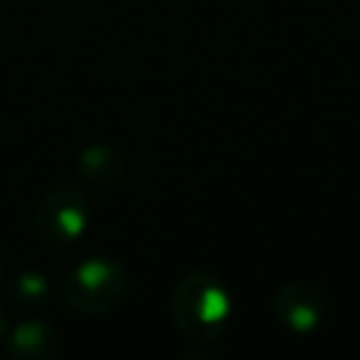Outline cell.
I'll return each mask as SVG.
<instances>
[{"instance_id": "1", "label": "cell", "mask_w": 360, "mask_h": 360, "mask_svg": "<svg viewBox=\"0 0 360 360\" xmlns=\"http://www.w3.org/2000/svg\"><path fill=\"white\" fill-rule=\"evenodd\" d=\"M169 312L186 340L211 343L225 332L233 315V298L219 276L188 270L169 295Z\"/></svg>"}, {"instance_id": "3", "label": "cell", "mask_w": 360, "mask_h": 360, "mask_svg": "<svg viewBox=\"0 0 360 360\" xmlns=\"http://www.w3.org/2000/svg\"><path fill=\"white\" fill-rule=\"evenodd\" d=\"M90 219H93L90 197L76 183H56L34 202L31 228L45 248L62 250L84 239Z\"/></svg>"}, {"instance_id": "5", "label": "cell", "mask_w": 360, "mask_h": 360, "mask_svg": "<svg viewBox=\"0 0 360 360\" xmlns=\"http://www.w3.org/2000/svg\"><path fill=\"white\" fill-rule=\"evenodd\" d=\"M6 354L14 360H48L59 352V335L51 323L25 318L17 323H8L6 332Z\"/></svg>"}, {"instance_id": "6", "label": "cell", "mask_w": 360, "mask_h": 360, "mask_svg": "<svg viewBox=\"0 0 360 360\" xmlns=\"http://www.w3.org/2000/svg\"><path fill=\"white\" fill-rule=\"evenodd\" d=\"M73 172H76V177L82 183L110 188V186L124 180L127 155L118 146H110V143H87V146L79 149Z\"/></svg>"}, {"instance_id": "4", "label": "cell", "mask_w": 360, "mask_h": 360, "mask_svg": "<svg viewBox=\"0 0 360 360\" xmlns=\"http://www.w3.org/2000/svg\"><path fill=\"white\" fill-rule=\"evenodd\" d=\"M270 309L276 315V321L292 332V335H312L323 321H326V292L304 278H292L284 281L270 301Z\"/></svg>"}, {"instance_id": "8", "label": "cell", "mask_w": 360, "mask_h": 360, "mask_svg": "<svg viewBox=\"0 0 360 360\" xmlns=\"http://www.w3.org/2000/svg\"><path fill=\"white\" fill-rule=\"evenodd\" d=\"M6 332H8V318H6V309H3V304H0V340L6 338Z\"/></svg>"}, {"instance_id": "2", "label": "cell", "mask_w": 360, "mask_h": 360, "mask_svg": "<svg viewBox=\"0 0 360 360\" xmlns=\"http://www.w3.org/2000/svg\"><path fill=\"white\" fill-rule=\"evenodd\" d=\"M127 290H129V273L121 262L110 256H87L76 262L59 284V295L65 307L87 318L112 312L127 298Z\"/></svg>"}, {"instance_id": "7", "label": "cell", "mask_w": 360, "mask_h": 360, "mask_svg": "<svg viewBox=\"0 0 360 360\" xmlns=\"http://www.w3.org/2000/svg\"><path fill=\"white\" fill-rule=\"evenodd\" d=\"M11 287H14V298L22 304H42L51 295V278L37 267L20 270L11 278Z\"/></svg>"}]
</instances>
